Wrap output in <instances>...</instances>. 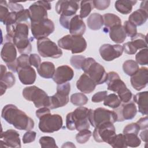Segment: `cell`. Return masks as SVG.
Returning <instances> with one entry per match:
<instances>
[{"instance_id":"74e56055","label":"cell","mask_w":148,"mask_h":148,"mask_svg":"<svg viewBox=\"0 0 148 148\" xmlns=\"http://www.w3.org/2000/svg\"><path fill=\"white\" fill-rule=\"evenodd\" d=\"M124 136L127 146L136 147L140 146L141 140L138 136V135L135 134H125Z\"/></svg>"},{"instance_id":"f907efd6","label":"cell","mask_w":148,"mask_h":148,"mask_svg":"<svg viewBox=\"0 0 148 148\" xmlns=\"http://www.w3.org/2000/svg\"><path fill=\"white\" fill-rule=\"evenodd\" d=\"M36 133L33 131H27L23 136V142L24 144L29 143L35 140Z\"/></svg>"},{"instance_id":"9f6ffc18","label":"cell","mask_w":148,"mask_h":148,"mask_svg":"<svg viewBox=\"0 0 148 148\" xmlns=\"http://www.w3.org/2000/svg\"><path fill=\"white\" fill-rule=\"evenodd\" d=\"M50 113V109L49 108H47V107H42L40 109L36 110L35 114H36V116L38 119H39L42 116H43V115H45L47 113Z\"/></svg>"},{"instance_id":"f5cc1de1","label":"cell","mask_w":148,"mask_h":148,"mask_svg":"<svg viewBox=\"0 0 148 148\" xmlns=\"http://www.w3.org/2000/svg\"><path fill=\"white\" fill-rule=\"evenodd\" d=\"M8 6L9 9L12 12H18L19 11H21L24 9V7L20 3H17V2H14L13 1H9L8 2Z\"/></svg>"},{"instance_id":"8992f818","label":"cell","mask_w":148,"mask_h":148,"mask_svg":"<svg viewBox=\"0 0 148 148\" xmlns=\"http://www.w3.org/2000/svg\"><path fill=\"white\" fill-rule=\"evenodd\" d=\"M23 96L27 101L34 103L36 108L49 107L50 96L36 86L25 87L23 90Z\"/></svg>"},{"instance_id":"cb8c5ba5","label":"cell","mask_w":148,"mask_h":148,"mask_svg":"<svg viewBox=\"0 0 148 148\" xmlns=\"http://www.w3.org/2000/svg\"><path fill=\"white\" fill-rule=\"evenodd\" d=\"M1 57L6 63H10L17 59V50L13 42H6L1 49Z\"/></svg>"},{"instance_id":"6125c7cd","label":"cell","mask_w":148,"mask_h":148,"mask_svg":"<svg viewBox=\"0 0 148 148\" xmlns=\"http://www.w3.org/2000/svg\"><path fill=\"white\" fill-rule=\"evenodd\" d=\"M75 147L76 146L73 144L72 142H65L64 143V144L62 146V147Z\"/></svg>"},{"instance_id":"ba28073f","label":"cell","mask_w":148,"mask_h":148,"mask_svg":"<svg viewBox=\"0 0 148 148\" xmlns=\"http://www.w3.org/2000/svg\"><path fill=\"white\" fill-rule=\"evenodd\" d=\"M117 114L114 110H110L103 108H98L95 110L89 109L88 120L94 128L106 122L114 123L117 121Z\"/></svg>"},{"instance_id":"ac0fdd59","label":"cell","mask_w":148,"mask_h":148,"mask_svg":"<svg viewBox=\"0 0 148 148\" xmlns=\"http://www.w3.org/2000/svg\"><path fill=\"white\" fill-rule=\"evenodd\" d=\"M114 109L117 116V121L119 122L131 120L135 117L137 113L136 106L133 102L124 103Z\"/></svg>"},{"instance_id":"816d5d0a","label":"cell","mask_w":148,"mask_h":148,"mask_svg":"<svg viewBox=\"0 0 148 148\" xmlns=\"http://www.w3.org/2000/svg\"><path fill=\"white\" fill-rule=\"evenodd\" d=\"M107 95H108V92L106 91H98L92 95L91 98V101L94 103L101 102L104 100V99L107 96Z\"/></svg>"},{"instance_id":"d6986e66","label":"cell","mask_w":148,"mask_h":148,"mask_svg":"<svg viewBox=\"0 0 148 148\" xmlns=\"http://www.w3.org/2000/svg\"><path fill=\"white\" fill-rule=\"evenodd\" d=\"M1 145L2 147L20 148L21 147V140L19 133L14 130H8L1 132Z\"/></svg>"},{"instance_id":"680465c9","label":"cell","mask_w":148,"mask_h":148,"mask_svg":"<svg viewBox=\"0 0 148 148\" xmlns=\"http://www.w3.org/2000/svg\"><path fill=\"white\" fill-rule=\"evenodd\" d=\"M148 1H143L141 2L140 5V9L143 10L148 13Z\"/></svg>"},{"instance_id":"e575fe53","label":"cell","mask_w":148,"mask_h":148,"mask_svg":"<svg viewBox=\"0 0 148 148\" xmlns=\"http://www.w3.org/2000/svg\"><path fill=\"white\" fill-rule=\"evenodd\" d=\"M108 144L113 148H126L128 147L124 134H116Z\"/></svg>"},{"instance_id":"836d02e7","label":"cell","mask_w":148,"mask_h":148,"mask_svg":"<svg viewBox=\"0 0 148 148\" xmlns=\"http://www.w3.org/2000/svg\"><path fill=\"white\" fill-rule=\"evenodd\" d=\"M103 101V105L105 106L113 109L118 108L121 103V101L119 96L114 93L107 95Z\"/></svg>"},{"instance_id":"4316f807","label":"cell","mask_w":148,"mask_h":148,"mask_svg":"<svg viewBox=\"0 0 148 148\" xmlns=\"http://www.w3.org/2000/svg\"><path fill=\"white\" fill-rule=\"evenodd\" d=\"M108 32L110 39L116 43H122L126 39L127 35L122 25H117L110 28Z\"/></svg>"},{"instance_id":"4dcf8cb0","label":"cell","mask_w":148,"mask_h":148,"mask_svg":"<svg viewBox=\"0 0 148 148\" xmlns=\"http://www.w3.org/2000/svg\"><path fill=\"white\" fill-rule=\"evenodd\" d=\"M88 27L94 31L100 29L103 25V17L99 13H93L87 19Z\"/></svg>"},{"instance_id":"d4e9b609","label":"cell","mask_w":148,"mask_h":148,"mask_svg":"<svg viewBox=\"0 0 148 148\" xmlns=\"http://www.w3.org/2000/svg\"><path fill=\"white\" fill-rule=\"evenodd\" d=\"M76 86L82 92L90 94L95 90L97 84L87 74L83 73L77 80Z\"/></svg>"},{"instance_id":"f35d334b","label":"cell","mask_w":148,"mask_h":148,"mask_svg":"<svg viewBox=\"0 0 148 148\" xmlns=\"http://www.w3.org/2000/svg\"><path fill=\"white\" fill-rule=\"evenodd\" d=\"M92 134L88 129H84L79 131L76 135V140L80 144H84L88 142Z\"/></svg>"},{"instance_id":"b9f144b4","label":"cell","mask_w":148,"mask_h":148,"mask_svg":"<svg viewBox=\"0 0 148 148\" xmlns=\"http://www.w3.org/2000/svg\"><path fill=\"white\" fill-rule=\"evenodd\" d=\"M16 79L14 75L10 72H6L2 77L0 78V82L6 85L8 88H11L15 84Z\"/></svg>"},{"instance_id":"bcb514c9","label":"cell","mask_w":148,"mask_h":148,"mask_svg":"<svg viewBox=\"0 0 148 148\" xmlns=\"http://www.w3.org/2000/svg\"><path fill=\"white\" fill-rule=\"evenodd\" d=\"M16 62L17 65V69L20 68L31 66L29 61V56H28V54H21L18 58H17Z\"/></svg>"},{"instance_id":"603a6c76","label":"cell","mask_w":148,"mask_h":148,"mask_svg":"<svg viewBox=\"0 0 148 148\" xmlns=\"http://www.w3.org/2000/svg\"><path fill=\"white\" fill-rule=\"evenodd\" d=\"M18 77L20 81L24 85L32 84L35 82L36 73L35 69L31 66L20 68L17 69Z\"/></svg>"},{"instance_id":"7c38bea8","label":"cell","mask_w":148,"mask_h":148,"mask_svg":"<svg viewBox=\"0 0 148 148\" xmlns=\"http://www.w3.org/2000/svg\"><path fill=\"white\" fill-rule=\"evenodd\" d=\"M31 31L34 39L38 40L47 38L55 29L53 21L49 18L39 22L31 23Z\"/></svg>"},{"instance_id":"9a60e30c","label":"cell","mask_w":148,"mask_h":148,"mask_svg":"<svg viewBox=\"0 0 148 148\" xmlns=\"http://www.w3.org/2000/svg\"><path fill=\"white\" fill-rule=\"evenodd\" d=\"M123 50L128 54H134L138 49L147 48V36L139 33L131 38V41L125 43L123 45Z\"/></svg>"},{"instance_id":"94428289","label":"cell","mask_w":148,"mask_h":148,"mask_svg":"<svg viewBox=\"0 0 148 148\" xmlns=\"http://www.w3.org/2000/svg\"><path fill=\"white\" fill-rule=\"evenodd\" d=\"M6 73V67L1 64V75H0V78L2 77L5 73Z\"/></svg>"},{"instance_id":"db71d44e","label":"cell","mask_w":148,"mask_h":148,"mask_svg":"<svg viewBox=\"0 0 148 148\" xmlns=\"http://www.w3.org/2000/svg\"><path fill=\"white\" fill-rule=\"evenodd\" d=\"M29 61L31 65L35 67L36 69L41 64V58L39 55L34 53L29 55Z\"/></svg>"},{"instance_id":"7a4b0ae2","label":"cell","mask_w":148,"mask_h":148,"mask_svg":"<svg viewBox=\"0 0 148 148\" xmlns=\"http://www.w3.org/2000/svg\"><path fill=\"white\" fill-rule=\"evenodd\" d=\"M89 109L79 106L66 116V127L70 131H77L89 129L90 123L88 120Z\"/></svg>"},{"instance_id":"11a10c76","label":"cell","mask_w":148,"mask_h":148,"mask_svg":"<svg viewBox=\"0 0 148 148\" xmlns=\"http://www.w3.org/2000/svg\"><path fill=\"white\" fill-rule=\"evenodd\" d=\"M138 124L140 130H145L148 127V119L147 116H145L144 117H141L139 120H138L136 122Z\"/></svg>"},{"instance_id":"2e32d148","label":"cell","mask_w":148,"mask_h":148,"mask_svg":"<svg viewBox=\"0 0 148 148\" xmlns=\"http://www.w3.org/2000/svg\"><path fill=\"white\" fill-rule=\"evenodd\" d=\"M79 1L60 0L56 3L55 9L56 12L61 16L72 17L76 14L79 9Z\"/></svg>"},{"instance_id":"681fc988","label":"cell","mask_w":148,"mask_h":148,"mask_svg":"<svg viewBox=\"0 0 148 148\" xmlns=\"http://www.w3.org/2000/svg\"><path fill=\"white\" fill-rule=\"evenodd\" d=\"M28 18H29V13L28 9H23L16 13V20L17 23L27 22Z\"/></svg>"},{"instance_id":"d6a6232c","label":"cell","mask_w":148,"mask_h":148,"mask_svg":"<svg viewBox=\"0 0 148 148\" xmlns=\"http://www.w3.org/2000/svg\"><path fill=\"white\" fill-rule=\"evenodd\" d=\"M139 69L138 64L133 60H128L123 64V70L128 76H132L137 72Z\"/></svg>"},{"instance_id":"484cf974","label":"cell","mask_w":148,"mask_h":148,"mask_svg":"<svg viewBox=\"0 0 148 148\" xmlns=\"http://www.w3.org/2000/svg\"><path fill=\"white\" fill-rule=\"evenodd\" d=\"M133 100L138 106V111L142 114L147 115L148 92L147 91L138 92L134 95Z\"/></svg>"},{"instance_id":"3957f363","label":"cell","mask_w":148,"mask_h":148,"mask_svg":"<svg viewBox=\"0 0 148 148\" xmlns=\"http://www.w3.org/2000/svg\"><path fill=\"white\" fill-rule=\"evenodd\" d=\"M29 28L27 22L17 23L14 28L13 43L21 54H28L32 50V45L28 38Z\"/></svg>"},{"instance_id":"83f0119b","label":"cell","mask_w":148,"mask_h":148,"mask_svg":"<svg viewBox=\"0 0 148 148\" xmlns=\"http://www.w3.org/2000/svg\"><path fill=\"white\" fill-rule=\"evenodd\" d=\"M56 69L54 64L50 61H44L37 68V72L40 76L45 79L52 78Z\"/></svg>"},{"instance_id":"8fae6325","label":"cell","mask_w":148,"mask_h":148,"mask_svg":"<svg viewBox=\"0 0 148 148\" xmlns=\"http://www.w3.org/2000/svg\"><path fill=\"white\" fill-rule=\"evenodd\" d=\"M36 46L38 51L42 57L58 58L62 56V51L59 46L48 38L38 40Z\"/></svg>"},{"instance_id":"8d00e7d4","label":"cell","mask_w":148,"mask_h":148,"mask_svg":"<svg viewBox=\"0 0 148 148\" xmlns=\"http://www.w3.org/2000/svg\"><path fill=\"white\" fill-rule=\"evenodd\" d=\"M92 1H82L80 2V10L79 16L82 18L87 17L93 9Z\"/></svg>"},{"instance_id":"c3c4849f","label":"cell","mask_w":148,"mask_h":148,"mask_svg":"<svg viewBox=\"0 0 148 148\" xmlns=\"http://www.w3.org/2000/svg\"><path fill=\"white\" fill-rule=\"evenodd\" d=\"M93 6L99 10H103L108 8L110 3L109 0H94L92 1Z\"/></svg>"},{"instance_id":"44dd1931","label":"cell","mask_w":148,"mask_h":148,"mask_svg":"<svg viewBox=\"0 0 148 148\" xmlns=\"http://www.w3.org/2000/svg\"><path fill=\"white\" fill-rule=\"evenodd\" d=\"M74 76L73 69L68 65L58 66L55 71L53 77V81L58 84H61L71 81Z\"/></svg>"},{"instance_id":"ee69618b","label":"cell","mask_w":148,"mask_h":148,"mask_svg":"<svg viewBox=\"0 0 148 148\" xmlns=\"http://www.w3.org/2000/svg\"><path fill=\"white\" fill-rule=\"evenodd\" d=\"M9 8L8 2L6 1H1L0 2V21L3 24L9 15Z\"/></svg>"},{"instance_id":"7402d4cb","label":"cell","mask_w":148,"mask_h":148,"mask_svg":"<svg viewBox=\"0 0 148 148\" xmlns=\"http://www.w3.org/2000/svg\"><path fill=\"white\" fill-rule=\"evenodd\" d=\"M68 29L72 35L82 36L86 31V27L79 15L75 14L69 20Z\"/></svg>"},{"instance_id":"ab89813d","label":"cell","mask_w":148,"mask_h":148,"mask_svg":"<svg viewBox=\"0 0 148 148\" xmlns=\"http://www.w3.org/2000/svg\"><path fill=\"white\" fill-rule=\"evenodd\" d=\"M136 62L141 65H147L148 64V49H142L135 56Z\"/></svg>"},{"instance_id":"4fadbf2b","label":"cell","mask_w":148,"mask_h":148,"mask_svg":"<svg viewBox=\"0 0 148 148\" xmlns=\"http://www.w3.org/2000/svg\"><path fill=\"white\" fill-rule=\"evenodd\" d=\"M51 9L49 1H38L32 3L28 8L31 23L39 22L47 18V10Z\"/></svg>"},{"instance_id":"7dc6e473","label":"cell","mask_w":148,"mask_h":148,"mask_svg":"<svg viewBox=\"0 0 148 148\" xmlns=\"http://www.w3.org/2000/svg\"><path fill=\"white\" fill-rule=\"evenodd\" d=\"M140 131V128L136 123H132L127 125L123 130V134H135L138 135Z\"/></svg>"},{"instance_id":"9c48e42d","label":"cell","mask_w":148,"mask_h":148,"mask_svg":"<svg viewBox=\"0 0 148 148\" xmlns=\"http://www.w3.org/2000/svg\"><path fill=\"white\" fill-rule=\"evenodd\" d=\"M39 119V129L42 132L53 133L59 131L62 127V118L58 114H51L49 113Z\"/></svg>"},{"instance_id":"52a82bcc","label":"cell","mask_w":148,"mask_h":148,"mask_svg":"<svg viewBox=\"0 0 148 148\" xmlns=\"http://www.w3.org/2000/svg\"><path fill=\"white\" fill-rule=\"evenodd\" d=\"M59 47L71 50L72 54L80 53L87 48V42L82 36L66 35L58 40Z\"/></svg>"},{"instance_id":"60d3db41","label":"cell","mask_w":148,"mask_h":148,"mask_svg":"<svg viewBox=\"0 0 148 148\" xmlns=\"http://www.w3.org/2000/svg\"><path fill=\"white\" fill-rule=\"evenodd\" d=\"M39 142L41 147L46 148V147H58L56 145L55 139L51 136H44L40 138Z\"/></svg>"},{"instance_id":"6da1fadb","label":"cell","mask_w":148,"mask_h":148,"mask_svg":"<svg viewBox=\"0 0 148 148\" xmlns=\"http://www.w3.org/2000/svg\"><path fill=\"white\" fill-rule=\"evenodd\" d=\"M1 117L19 130L29 131L32 130L35 125L34 120L13 104H8L3 108Z\"/></svg>"},{"instance_id":"5bb4252c","label":"cell","mask_w":148,"mask_h":148,"mask_svg":"<svg viewBox=\"0 0 148 148\" xmlns=\"http://www.w3.org/2000/svg\"><path fill=\"white\" fill-rule=\"evenodd\" d=\"M116 134V129L113 124L106 122L95 127L92 136L97 142L109 143Z\"/></svg>"},{"instance_id":"30bf717a","label":"cell","mask_w":148,"mask_h":148,"mask_svg":"<svg viewBox=\"0 0 148 148\" xmlns=\"http://www.w3.org/2000/svg\"><path fill=\"white\" fill-rule=\"evenodd\" d=\"M71 91V84L65 83L58 84L57 92L52 96H50L49 108L54 109L65 106L69 102V94Z\"/></svg>"},{"instance_id":"91938a15","label":"cell","mask_w":148,"mask_h":148,"mask_svg":"<svg viewBox=\"0 0 148 148\" xmlns=\"http://www.w3.org/2000/svg\"><path fill=\"white\" fill-rule=\"evenodd\" d=\"M0 88H1V94L0 95H1V96H2L6 92V90L8 88V87L3 83L0 82Z\"/></svg>"},{"instance_id":"e0dca14e","label":"cell","mask_w":148,"mask_h":148,"mask_svg":"<svg viewBox=\"0 0 148 148\" xmlns=\"http://www.w3.org/2000/svg\"><path fill=\"white\" fill-rule=\"evenodd\" d=\"M124 51L123 46L120 45L103 44L99 49L101 57L106 61H111L120 57Z\"/></svg>"},{"instance_id":"277c9868","label":"cell","mask_w":148,"mask_h":148,"mask_svg":"<svg viewBox=\"0 0 148 148\" xmlns=\"http://www.w3.org/2000/svg\"><path fill=\"white\" fill-rule=\"evenodd\" d=\"M82 69L87 74L97 85L105 83L108 78V73L104 67L91 58H86L82 65Z\"/></svg>"},{"instance_id":"1f68e13d","label":"cell","mask_w":148,"mask_h":148,"mask_svg":"<svg viewBox=\"0 0 148 148\" xmlns=\"http://www.w3.org/2000/svg\"><path fill=\"white\" fill-rule=\"evenodd\" d=\"M102 17L105 29H106L105 32H108V30L110 28L115 25H121V20L120 17L113 13H105L102 16Z\"/></svg>"},{"instance_id":"5b68a950","label":"cell","mask_w":148,"mask_h":148,"mask_svg":"<svg viewBox=\"0 0 148 148\" xmlns=\"http://www.w3.org/2000/svg\"><path fill=\"white\" fill-rule=\"evenodd\" d=\"M108 90L116 92L121 101L123 103L130 102L132 97L131 91L127 88L124 82L120 79L118 73L112 71L108 73L106 82Z\"/></svg>"},{"instance_id":"f6af8a7d","label":"cell","mask_w":148,"mask_h":148,"mask_svg":"<svg viewBox=\"0 0 148 148\" xmlns=\"http://www.w3.org/2000/svg\"><path fill=\"white\" fill-rule=\"evenodd\" d=\"M86 57L82 55L72 56L70 59L71 64L77 69H82V65Z\"/></svg>"},{"instance_id":"f546056e","label":"cell","mask_w":148,"mask_h":148,"mask_svg":"<svg viewBox=\"0 0 148 148\" xmlns=\"http://www.w3.org/2000/svg\"><path fill=\"white\" fill-rule=\"evenodd\" d=\"M136 2V1L118 0L115 2L114 7L119 13L123 14H127L131 12L133 6H134Z\"/></svg>"},{"instance_id":"f1b7e54d","label":"cell","mask_w":148,"mask_h":148,"mask_svg":"<svg viewBox=\"0 0 148 148\" xmlns=\"http://www.w3.org/2000/svg\"><path fill=\"white\" fill-rule=\"evenodd\" d=\"M148 13L146 11L139 9L134 11L128 17V21L135 26H140L147 20Z\"/></svg>"},{"instance_id":"ffe728a7","label":"cell","mask_w":148,"mask_h":148,"mask_svg":"<svg viewBox=\"0 0 148 148\" xmlns=\"http://www.w3.org/2000/svg\"><path fill=\"white\" fill-rule=\"evenodd\" d=\"M148 80V68L143 66L139 69L136 73L131 77V84L136 91H140L146 87Z\"/></svg>"},{"instance_id":"d590c367","label":"cell","mask_w":148,"mask_h":148,"mask_svg":"<svg viewBox=\"0 0 148 148\" xmlns=\"http://www.w3.org/2000/svg\"><path fill=\"white\" fill-rule=\"evenodd\" d=\"M70 100L73 105L75 106H82L87 103L88 99L86 95L84 94V93L77 92L71 95Z\"/></svg>"},{"instance_id":"6f0895ef","label":"cell","mask_w":148,"mask_h":148,"mask_svg":"<svg viewBox=\"0 0 148 148\" xmlns=\"http://www.w3.org/2000/svg\"><path fill=\"white\" fill-rule=\"evenodd\" d=\"M147 133H148V131H147V128H146V129L143 130V131L139 134L140 139L145 142H147Z\"/></svg>"},{"instance_id":"7bdbcfd3","label":"cell","mask_w":148,"mask_h":148,"mask_svg":"<svg viewBox=\"0 0 148 148\" xmlns=\"http://www.w3.org/2000/svg\"><path fill=\"white\" fill-rule=\"evenodd\" d=\"M123 27L127 36L130 37L131 38L134 37L135 35L137 34L136 26L131 23L130 21H124Z\"/></svg>"}]
</instances>
